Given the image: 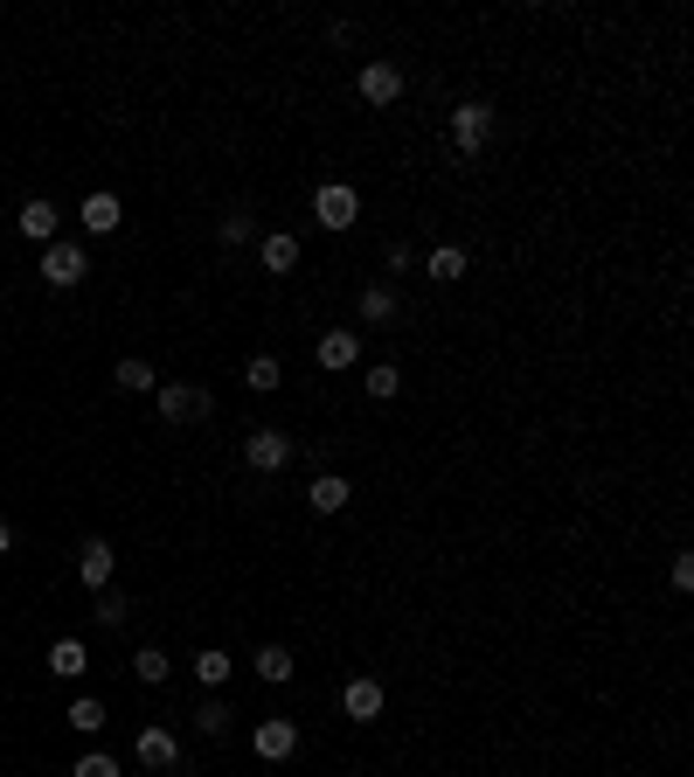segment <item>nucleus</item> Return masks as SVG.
Masks as SVG:
<instances>
[{
  "label": "nucleus",
  "mask_w": 694,
  "mask_h": 777,
  "mask_svg": "<svg viewBox=\"0 0 694 777\" xmlns=\"http://www.w3.org/2000/svg\"><path fill=\"white\" fill-rule=\"evenodd\" d=\"M445 125H452V154H459V160H479V154H486V139H494V105L459 98Z\"/></svg>",
  "instance_id": "nucleus-1"
},
{
  "label": "nucleus",
  "mask_w": 694,
  "mask_h": 777,
  "mask_svg": "<svg viewBox=\"0 0 694 777\" xmlns=\"http://www.w3.org/2000/svg\"><path fill=\"white\" fill-rule=\"evenodd\" d=\"M154 403H160L167 424H202V416H216V396L202 389V383H160Z\"/></svg>",
  "instance_id": "nucleus-2"
},
{
  "label": "nucleus",
  "mask_w": 694,
  "mask_h": 777,
  "mask_svg": "<svg viewBox=\"0 0 694 777\" xmlns=\"http://www.w3.org/2000/svg\"><path fill=\"white\" fill-rule=\"evenodd\" d=\"M84 278H90V251H84V243H49V251H42V286L49 292H77Z\"/></svg>",
  "instance_id": "nucleus-3"
},
{
  "label": "nucleus",
  "mask_w": 694,
  "mask_h": 777,
  "mask_svg": "<svg viewBox=\"0 0 694 777\" xmlns=\"http://www.w3.org/2000/svg\"><path fill=\"white\" fill-rule=\"evenodd\" d=\"M313 216H320V230H354L362 195H354L348 181H320V187H313Z\"/></svg>",
  "instance_id": "nucleus-4"
},
{
  "label": "nucleus",
  "mask_w": 694,
  "mask_h": 777,
  "mask_svg": "<svg viewBox=\"0 0 694 777\" xmlns=\"http://www.w3.org/2000/svg\"><path fill=\"white\" fill-rule=\"evenodd\" d=\"M251 750H257V764H285L299 750V723L292 715H265V723L251 729Z\"/></svg>",
  "instance_id": "nucleus-5"
},
{
  "label": "nucleus",
  "mask_w": 694,
  "mask_h": 777,
  "mask_svg": "<svg viewBox=\"0 0 694 777\" xmlns=\"http://www.w3.org/2000/svg\"><path fill=\"white\" fill-rule=\"evenodd\" d=\"M354 90H362V105H375V111H389L403 98V70L397 63H382V56H375V63H362V77H354Z\"/></svg>",
  "instance_id": "nucleus-6"
},
{
  "label": "nucleus",
  "mask_w": 694,
  "mask_h": 777,
  "mask_svg": "<svg viewBox=\"0 0 694 777\" xmlns=\"http://www.w3.org/2000/svg\"><path fill=\"white\" fill-rule=\"evenodd\" d=\"M292 451L299 445L285 438V430H251V438H243V465H251V472H278Z\"/></svg>",
  "instance_id": "nucleus-7"
},
{
  "label": "nucleus",
  "mask_w": 694,
  "mask_h": 777,
  "mask_svg": "<svg viewBox=\"0 0 694 777\" xmlns=\"http://www.w3.org/2000/svg\"><path fill=\"white\" fill-rule=\"evenodd\" d=\"M382 680H375V673H362V680H348V688H341V715H348V723H375V715H382Z\"/></svg>",
  "instance_id": "nucleus-8"
},
{
  "label": "nucleus",
  "mask_w": 694,
  "mask_h": 777,
  "mask_svg": "<svg viewBox=\"0 0 694 777\" xmlns=\"http://www.w3.org/2000/svg\"><path fill=\"white\" fill-rule=\"evenodd\" d=\"M14 230H22L28 243H42V251H49V243H56V230H63V216H56V202H49V195H35V202H22Z\"/></svg>",
  "instance_id": "nucleus-9"
},
{
  "label": "nucleus",
  "mask_w": 694,
  "mask_h": 777,
  "mask_svg": "<svg viewBox=\"0 0 694 777\" xmlns=\"http://www.w3.org/2000/svg\"><path fill=\"white\" fill-rule=\"evenodd\" d=\"M111 570H119L111 542H84L77 548V583H84V591H111Z\"/></svg>",
  "instance_id": "nucleus-10"
},
{
  "label": "nucleus",
  "mask_w": 694,
  "mask_h": 777,
  "mask_svg": "<svg viewBox=\"0 0 694 777\" xmlns=\"http://www.w3.org/2000/svg\"><path fill=\"white\" fill-rule=\"evenodd\" d=\"M133 756H139L146 770H174V764H181V743H174V729H160V723H154V729H139Z\"/></svg>",
  "instance_id": "nucleus-11"
},
{
  "label": "nucleus",
  "mask_w": 694,
  "mask_h": 777,
  "mask_svg": "<svg viewBox=\"0 0 694 777\" xmlns=\"http://www.w3.org/2000/svg\"><path fill=\"white\" fill-rule=\"evenodd\" d=\"M257 257H265L271 278H292L299 271V236L292 230H265V236H257Z\"/></svg>",
  "instance_id": "nucleus-12"
},
{
  "label": "nucleus",
  "mask_w": 694,
  "mask_h": 777,
  "mask_svg": "<svg viewBox=\"0 0 694 777\" xmlns=\"http://www.w3.org/2000/svg\"><path fill=\"white\" fill-rule=\"evenodd\" d=\"M354 362H362V333H348V327L320 333V368H327V375H348Z\"/></svg>",
  "instance_id": "nucleus-13"
},
{
  "label": "nucleus",
  "mask_w": 694,
  "mask_h": 777,
  "mask_svg": "<svg viewBox=\"0 0 694 777\" xmlns=\"http://www.w3.org/2000/svg\"><path fill=\"white\" fill-rule=\"evenodd\" d=\"M306 500H313V514H341V507L354 500V486L341 479V472H320V479L306 486Z\"/></svg>",
  "instance_id": "nucleus-14"
},
{
  "label": "nucleus",
  "mask_w": 694,
  "mask_h": 777,
  "mask_svg": "<svg viewBox=\"0 0 694 777\" xmlns=\"http://www.w3.org/2000/svg\"><path fill=\"white\" fill-rule=\"evenodd\" d=\"M119 216H125L119 195H84V208H77V222H84L90 236H111V230H119Z\"/></svg>",
  "instance_id": "nucleus-15"
},
{
  "label": "nucleus",
  "mask_w": 694,
  "mask_h": 777,
  "mask_svg": "<svg viewBox=\"0 0 694 777\" xmlns=\"http://www.w3.org/2000/svg\"><path fill=\"white\" fill-rule=\"evenodd\" d=\"M397 313H403L397 286H362V319H368V327H389Z\"/></svg>",
  "instance_id": "nucleus-16"
},
{
  "label": "nucleus",
  "mask_w": 694,
  "mask_h": 777,
  "mask_svg": "<svg viewBox=\"0 0 694 777\" xmlns=\"http://www.w3.org/2000/svg\"><path fill=\"white\" fill-rule=\"evenodd\" d=\"M84 667H90L84 639H56V646H49V673H56V680H77Z\"/></svg>",
  "instance_id": "nucleus-17"
},
{
  "label": "nucleus",
  "mask_w": 694,
  "mask_h": 777,
  "mask_svg": "<svg viewBox=\"0 0 694 777\" xmlns=\"http://www.w3.org/2000/svg\"><path fill=\"white\" fill-rule=\"evenodd\" d=\"M111 383H119L125 396H154L160 383H154V362H139V354H125L119 368H111Z\"/></svg>",
  "instance_id": "nucleus-18"
},
{
  "label": "nucleus",
  "mask_w": 694,
  "mask_h": 777,
  "mask_svg": "<svg viewBox=\"0 0 694 777\" xmlns=\"http://www.w3.org/2000/svg\"><path fill=\"white\" fill-rule=\"evenodd\" d=\"M424 271L438 278V286H459V278H465V251H459V243H438V251L424 257Z\"/></svg>",
  "instance_id": "nucleus-19"
},
{
  "label": "nucleus",
  "mask_w": 694,
  "mask_h": 777,
  "mask_svg": "<svg viewBox=\"0 0 694 777\" xmlns=\"http://www.w3.org/2000/svg\"><path fill=\"white\" fill-rule=\"evenodd\" d=\"M299 673V659L285 646H257V680H271V688H285V680Z\"/></svg>",
  "instance_id": "nucleus-20"
},
{
  "label": "nucleus",
  "mask_w": 694,
  "mask_h": 777,
  "mask_svg": "<svg viewBox=\"0 0 694 777\" xmlns=\"http://www.w3.org/2000/svg\"><path fill=\"white\" fill-rule=\"evenodd\" d=\"M167 673H174V667H167L160 646H139V653H133V680H139V688H160Z\"/></svg>",
  "instance_id": "nucleus-21"
},
{
  "label": "nucleus",
  "mask_w": 694,
  "mask_h": 777,
  "mask_svg": "<svg viewBox=\"0 0 694 777\" xmlns=\"http://www.w3.org/2000/svg\"><path fill=\"white\" fill-rule=\"evenodd\" d=\"M195 680H202V688H209V694H216V688H222V680H230V653H216V646H202V653H195Z\"/></svg>",
  "instance_id": "nucleus-22"
},
{
  "label": "nucleus",
  "mask_w": 694,
  "mask_h": 777,
  "mask_svg": "<svg viewBox=\"0 0 694 777\" xmlns=\"http://www.w3.org/2000/svg\"><path fill=\"white\" fill-rule=\"evenodd\" d=\"M230 723H236V715H230V701H222V694L202 701V715H195V729H202V736H230Z\"/></svg>",
  "instance_id": "nucleus-23"
},
{
  "label": "nucleus",
  "mask_w": 694,
  "mask_h": 777,
  "mask_svg": "<svg viewBox=\"0 0 694 777\" xmlns=\"http://www.w3.org/2000/svg\"><path fill=\"white\" fill-rule=\"evenodd\" d=\"M278 375H285V368H278V354H251V362H243V383H251L257 396L278 389Z\"/></svg>",
  "instance_id": "nucleus-24"
},
{
  "label": "nucleus",
  "mask_w": 694,
  "mask_h": 777,
  "mask_svg": "<svg viewBox=\"0 0 694 777\" xmlns=\"http://www.w3.org/2000/svg\"><path fill=\"white\" fill-rule=\"evenodd\" d=\"M397 389H403V368H397V362H375V368H368V396H375V403H389Z\"/></svg>",
  "instance_id": "nucleus-25"
},
{
  "label": "nucleus",
  "mask_w": 694,
  "mask_h": 777,
  "mask_svg": "<svg viewBox=\"0 0 694 777\" xmlns=\"http://www.w3.org/2000/svg\"><path fill=\"white\" fill-rule=\"evenodd\" d=\"M70 729L98 736V729H105V701H70Z\"/></svg>",
  "instance_id": "nucleus-26"
},
{
  "label": "nucleus",
  "mask_w": 694,
  "mask_h": 777,
  "mask_svg": "<svg viewBox=\"0 0 694 777\" xmlns=\"http://www.w3.org/2000/svg\"><path fill=\"white\" fill-rule=\"evenodd\" d=\"M251 208H230V216H222V243H251Z\"/></svg>",
  "instance_id": "nucleus-27"
},
{
  "label": "nucleus",
  "mask_w": 694,
  "mask_h": 777,
  "mask_svg": "<svg viewBox=\"0 0 694 777\" xmlns=\"http://www.w3.org/2000/svg\"><path fill=\"white\" fill-rule=\"evenodd\" d=\"M98 618H105V624H125V618H133V597L105 591V597H98Z\"/></svg>",
  "instance_id": "nucleus-28"
},
{
  "label": "nucleus",
  "mask_w": 694,
  "mask_h": 777,
  "mask_svg": "<svg viewBox=\"0 0 694 777\" xmlns=\"http://www.w3.org/2000/svg\"><path fill=\"white\" fill-rule=\"evenodd\" d=\"M70 777H119V764L98 750V756H77V770H70Z\"/></svg>",
  "instance_id": "nucleus-29"
},
{
  "label": "nucleus",
  "mask_w": 694,
  "mask_h": 777,
  "mask_svg": "<svg viewBox=\"0 0 694 777\" xmlns=\"http://www.w3.org/2000/svg\"><path fill=\"white\" fill-rule=\"evenodd\" d=\"M667 576H673V591H694V556H687V548L673 556V570H667Z\"/></svg>",
  "instance_id": "nucleus-30"
},
{
  "label": "nucleus",
  "mask_w": 694,
  "mask_h": 777,
  "mask_svg": "<svg viewBox=\"0 0 694 777\" xmlns=\"http://www.w3.org/2000/svg\"><path fill=\"white\" fill-rule=\"evenodd\" d=\"M8 548H14V527H8V521H0V556H8Z\"/></svg>",
  "instance_id": "nucleus-31"
}]
</instances>
